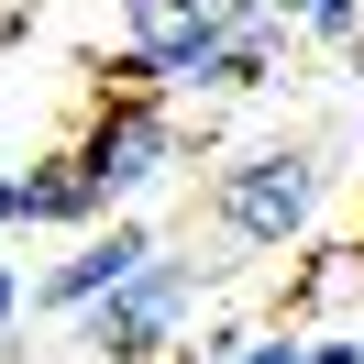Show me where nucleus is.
Listing matches in <instances>:
<instances>
[{
	"instance_id": "obj_3",
	"label": "nucleus",
	"mask_w": 364,
	"mask_h": 364,
	"mask_svg": "<svg viewBox=\"0 0 364 364\" xmlns=\"http://www.w3.org/2000/svg\"><path fill=\"white\" fill-rule=\"evenodd\" d=\"M199 298H210V265L155 243V265H144V276H122L111 298H89V309H77V342H89L100 364H155L166 342L199 320Z\"/></svg>"
},
{
	"instance_id": "obj_8",
	"label": "nucleus",
	"mask_w": 364,
	"mask_h": 364,
	"mask_svg": "<svg viewBox=\"0 0 364 364\" xmlns=\"http://www.w3.org/2000/svg\"><path fill=\"white\" fill-rule=\"evenodd\" d=\"M166 23H188V0H122V45H155Z\"/></svg>"
},
{
	"instance_id": "obj_13",
	"label": "nucleus",
	"mask_w": 364,
	"mask_h": 364,
	"mask_svg": "<svg viewBox=\"0 0 364 364\" xmlns=\"http://www.w3.org/2000/svg\"><path fill=\"white\" fill-rule=\"evenodd\" d=\"M188 11H221V0H188Z\"/></svg>"
},
{
	"instance_id": "obj_9",
	"label": "nucleus",
	"mask_w": 364,
	"mask_h": 364,
	"mask_svg": "<svg viewBox=\"0 0 364 364\" xmlns=\"http://www.w3.org/2000/svg\"><path fill=\"white\" fill-rule=\"evenodd\" d=\"M298 364H364V331H298Z\"/></svg>"
},
{
	"instance_id": "obj_4",
	"label": "nucleus",
	"mask_w": 364,
	"mask_h": 364,
	"mask_svg": "<svg viewBox=\"0 0 364 364\" xmlns=\"http://www.w3.org/2000/svg\"><path fill=\"white\" fill-rule=\"evenodd\" d=\"M144 265H155V221H133V210H111L100 232H77V254H55V265L33 276V309L77 320L89 298H111L122 276H144Z\"/></svg>"
},
{
	"instance_id": "obj_5",
	"label": "nucleus",
	"mask_w": 364,
	"mask_h": 364,
	"mask_svg": "<svg viewBox=\"0 0 364 364\" xmlns=\"http://www.w3.org/2000/svg\"><path fill=\"white\" fill-rule=\"evenodd\" d=\"M100 221H111V210H100V188L77 177V155H67V144L23 166V232H100Z\"/></svg>"
},
{
	"instance_id": "obj_12",
	"label": "nucleus",
	"mask_w": 364,
	"mask_h": 364,
	"mask_svg": "<svg viewBox=\"0 0 364 364\" xmlns=\"http://www.w3.org/2000/svg\"><path fill=\"white\" fill-rule=\"evenodd\" d=\"M0 232H23V166H0Z\"/></svg>"
},
{
	"instance_id": "obj_10",
	"label": "nucleus",
	"mask_w": 364,
	"mask_h": 364,
	"mask_svg": "<svg viewBox=\"0 0 364 364\" xmlns=\"http://www.w3.org/2000/svg\"><path fill=\"white\" fill-rule=\"evenodd\" d=\"M221 364H298V331H243Z\"/></svg>"
},
{
	"instance_id": "obj_6",
	"label": "nucleus",
	"mask_w": 364,
	"mask_h": 364,
	"mask_svg": "<svg viewBox=\"0 0 364 364\" xmlns=\"http://www.w3.org/2000/svg\"><path fill=\"white\" fill-rule=\"evenodd\" d=\"M276 23L298 45H320V55H353L364 45V0H276Z\"/></svg>"
},
{
	"instance_id": "obj_7",
	"label": "nucleus",
	"mask_w": 364,
	"mask_h": 364,
	"mask_svg": "<svg viewBox=\"0 0 364 364\" xmlns=\"http://www.w3.org/2000/svg\"><path fill=\"white\" fill-rule=\"evenodd\" d=\"M23 309H33V287H23V265L0 254V353H23Z\"/></svg>"
},
{
	"instance_id": "obj_1",
	"label": "nucleus",
	"mask_w": 364,
	"mask_h": 364,
	"mask_svg": "<svg viewBox=\"0 0 364 364\" xmlns=\"http://www.w3.org/2000/svg\"><path fill=\"white\" fill-rule=\"evenodd\" d=\"M320 199H331V155L298 144V133H276V144L221 155V177H210V232L243 243V254H287V243H309Z\"/></svg>"
},
{
	"instance_id": "obj_11",
	"label": "nucleus",
	"mask_w": 364,
	"mask_h": 364,
	"mask_svg": "<svg viewBox=\"0 0 364 364\" xmlns=\"http://www.w3.org/2000/svg\"><path fill=\"white\" fill-rule=\"evenodd\" d=\"M33 33H45V11L33 0H0V45H33Z\"/></svg>"
},
{
	"instance_id": "obj_2",
	"label": "nucleus",
	"mask_w": 364,
	"mask_h": 364,
	"mask_svg": "<svg viewBox=\"0 0 364 364\" xmlns=\"http://www.w3.org/2000/svg\"><path fill=\"white\" fill-rule=\"evenodd\" d=\"M67 155H77V177L100 188V210H133L144 188L177 177L199 144H188V122H177L166 89H89V133H77Z\"/></svg>"
}]
</instances>
